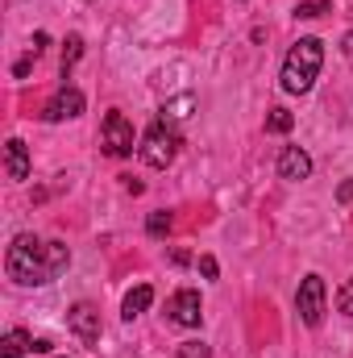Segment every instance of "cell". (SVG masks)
I'll return each instance as SVG.
<instances>
[{
	"mask_svg": "<svg viewBox=\"0 0 353 358\" xmlns=\"http://www.w3.org/2000/svg\"><path fill=\"white\" fill-rule=\"evenodd\" d=\"M67 263H71V250L63 242H42L33 234H17L8 255H4L8 279L21 283V287H42L50 279H59L67 271Z\"/></svg>",
	"mask_w": 353,
	"mask_h": 358,
	"instance_id": "obj_1",
	"label": "cell"
},
{
	"mask_svg": "<svg viewBox=\"0 0 353 358\" xmlns=\"http://www.w3.org/2000/svg\"><path fill=\"white\" fill-rule=\"evenodd\" d=\"M320 67H324V42H320V38H299V42L291 46L287 63H283V92H291V96L312 92Z\"/></svg>",
	"mask_w": 353,
	"mask_h": 358,
	"instance_id": "obj_2",
	"label": "cell"
},
{
	"mask_svg": "<svg viewBox=\"0 0 353 358\" xmlns=\"http://www.w3.org/2000/svg\"><path fill=\"white\" fill-rule=\"evenodd\" d=\"M137 155L150 163V167H171L179 155V129L175 125H167V121H154L146 134H142V146H137Z\"/></svg>",
	"mask_w": 353,
	"mask_h": 358,
	"instance_id": "obj_3",
	"label": "cell"
},
{
	"mask_svg": "<svg viewBox=\"0 0 353 358\" xmlns=\"http://www.w3.org/2000/svg\"><path fill=\"white\" fill-rule=\"evenodd\" d=\"M295 313H299V321L312 325V329L324 321V279H320V275H308V279L299 283V292H295Z\"/></svg>",
	"mask_w": 353,
	"mask_h": 358,
	"instance_id": "obj_4",
	"label": "cell"
},
{
	"mask_svg": "<svg viewBox=\"0 0 353 358\" xmlns=\"http://www.w3.org/2000/svg\"><path fill=\"white\" fill-rule=\"evenodd\" d=\"M104 150L112 159H129L133 155V121L125 113H117V108L104 117Z\"/></svg>",
	"mask_w": 353,
	"mask_h": 358,
	"instance_id": "obj_5",
	"label": "cell"
},
{
	"mask_svg": "<svg viewBox=\"0 0 353 358\" xmlns=\"http://www.w3.org/2000/svg\"><path fill=\"white\" fill-rule=\"evenodd\" d=\"M167 317H171L175 325H183V329H195L200 317H204L200 292H195V287H179L175 296H171V304H167Z\"/></svg>",
	"mask_w": 353,
	"mask_h": 358,
	"instance_id": "obj_6",
	"label": "cell"
},
{
	"mask_svg": "<svg viewBox=\"0 0 353 358\" xmlns=\"http://www.w3.org/2000/svg\"><path fill=\"white\" fill-rule=\"evenodd\" d=\"M84 104H88V100H84V92H80V88H63L50 104H46V108H42V121H50V125L71 121V117H80V113H84Z\"/></svg>",
	"mask_w": 353,
	"mask_h": 358,
	"instance_id": "obj_7",
	"label": "cell"
},
{
	"mask_svg": "<svg viewBox=\"0 0 353 358\" xmlns=\"http://www.w3.org/2000/svg\"><path fill=\"white\" fill-rule=\"evenodd\" d=\"M67 325H71V334H75L84 346H96V342H100V313L91 308L88 300H80V304L67 313Z\"/></svg>",
	"mask_w": 353,
	"mask_h": 358,
	"instance_id": "obj_8",
	"label": "cell"
},
{
	"mask_svg": "<svg viewBox=\"0 0 353 358\" xmlns=\"http://www.w3.org/2000/svg\"><path fill=\"white\" fill-rule=\"evenodd\" d=\"M278 176L291 179V183H299V179L312 176V159H308V150H303V146H283V155H278Z\"/></svg>",
	"mask_w": 353,
	"mask_h": 358,
	"instance_id": "obj_9",
	"label": "cell"
},
{
	"mask_svg": "<svg viewBox=\"0 0 353 358\" xmlns=\"http://www.w3.org/2000/svg\"><path fill=\"white\" fill-rule=\"evenodd\" d=\"M4 171H8L13 183L29 179V146H25L21 138H8V142H4Z\"/></svg>",
	"mask_w": 353,
	"mask_h": 358,
	"instance_id": "obj_10",
	"label": "cell"
},
{
	"mask_svg": "<svg viewBox=\"0 0 353 358\" xmlns=\"http://www.w3.org/2000/svg\"><path fill=\"white\" fill-rule=\"evenodd\" d=\"M150 304H154V287H150V283H137V287L125 296V304H121V317H125V321H133V317H142Z\"/></svg>",
	"mask_w": 353,
	"mask_h": 358,
	"instance_id": "obj_11",
	"label": "cell"
},
{
	"mask_svg": "<svg viewBox=\"0 0 353 358\" xmlns=\"http://www.w3.org/2000/svg\"><path fill=\"white\" fill-rule=\"evenodd\" d=\"M191 108H195V96H191V92H183V96H175V100H167V104H163V117H158V121L179 125V121H187V117H191Z\"/></svg>",
	"mask_w": 353,
	"mask_h": 358,
	"instance_id": "obj_12",
	"label": "cell"
},
{
	"mask_svg": "<svg viewBox=\"0 0 353 358\" xmlns=\"http://www.w3.org/2000/svg\"><path fill=\"white\" fill-rule=\"evenodd\" d=\"M25 350H33V338H29V334H21V329L4 334V342H0V358H21Z\"/></svg>",
	"mask_w": 353,
	"mask_h": 358,
	"instance_id": "obj_13",
	"label": "cell"
},
{
	"mask_svg": "<svg viewBox=\"0 0 353 358\" xmlns=\"http://www.w3.org/2000/svg\"><path fill=\"white\" fill-rule=\"evenodd\" d=\"M80 55H84V38H80V34H71V38L63 42V76H71V67L80 63Z\"/></svg>",
	"mask_w": 353,
	"mask_h": 358,
	"instance_id": "obj_14",
	"label": "cell"
},
{
	"mask_svg": "<svg viewBox=\"0 0 353 358\" xmlns=\"http://www.w3.org/2000/svg\"><path fill=\"white\" fill-rule=\"evenodd\" d=\"M291 125H295V117L287 108H270V117H266V129L270 134H291Z\"/></svg>",
	"mask_w": 353,
	"mask_h": 358,
	"instance_id": "obj_15",
	"label": "cell"
},
{
	"mask_svg": "<svg viewBox=\"0 0 353 358\" xmlns=\"http://www.w3.org/2000/svg\"><path fill=\"white\" fill-rule=\"evenodd\" d=\"M171 225H175V217H171V213H150L146 234H150V238H167V234H171Z\"/></svg>",
	"mask_w": 353,
	"mask_h": 358,
	"instance_id": "obj_16",
	"label": "cell"
},
{
	"mask_svg": "<svg viewBox=\"0 0 353 358\" xmlns=\"http://www.w3.org/2000/svg\"><path fill=\"white\" fill-rule=\"evenodd\" d=\"M329 8H333L329 0H308V4H299V8H295V17H303V21H312V17H324Z\"/></svg>",
	"mask_w": 353,
	"mask_h": 358,
	"instance_id": "obj_17",
	"label": "cell"
},
{
	"mask_svg": "<svg viewBox=\"0 0 353 358\" xmlns=\"http://www.w3.org/2000/svg\"><path fill=\"white\" fill-rule=\"evenodd\" d=\"M337 308H341L345 317H353V279L341 287V292H337Z\"/></svg>",
	"mask_w": 353,
	"mask_h": 358,
	"instance_id": "obj_18",
	"label": "cell"
},
{
	"mask_svg": "<svg viewBox=\"0 0 353 358\" xmlns=\"http://www.w3.org/2000/svg\"><path fill=\"white\" fill-rule=\"evenodd\" d=\"M179 358H208V346L204 342H183L179 346Z\"/></svg>",
	"mask_w": 353,
	"mask_h": 358,
	"instance_id": "obj_19",
	"label": "cell"
},
{
	"mask_svg": "<svg viewBox=\"0 0 353 358\" xmlns=\"http://www.w3.org/2000/svg\"><path fill=\"white\" fill-rule=\"evenodd\" d=\"M200 275H204V279H216V275H220V267H216L212 255H200Z\"/></svg>",
	"mask_w": 353,
	"mask_h": 358,
	"instance_id": "obj_20",
	"label": "cell"
},
{
	"mask_svg": "<svg viewBox=\"0 0 353 358\" xmlns=\"http://www.w3.org/2000/svg\"><path fill=\"white\" fill-rule=\"evenodd\" d=\"M337 200H341V204H350L353 200V179H345V183L337 187Z\"/></svg>",
	"mask_w": 353,
	"mask_h": 358,
	"instance_id": "obj_21",
	"label": "cell"
},
{
	"mask_svg": "<svg viewBox=\"0 0 353 358\" xmlns=\"http://www.w3.org/2000/svg\"><path fill=\"white\" fill-rule=\"evenodd\" d=\"M46 42H50L46 34H33V55H42V50H46Z\"/></svg>",
	"mask_w": 353,
	"mask_h": 358,
	"instance_id": "obj_22",
	"label": "cell"
},
{
	"mask_svg": "<svg viewBox=\"0 0 353 358\" xmlns=\"http://www.w3.org/2000/svg\"><path fill=\"white\" fill-rule=\"evenodd\" d=\"M341 50H345V55H350V59H353V29H350V34H345V38H341Z\"/></svg>",
	"mask_w": 353,
	"mask_h": 358,
	"instance_id": "obj_23",
	"label": "cell"
}]
</instances>
